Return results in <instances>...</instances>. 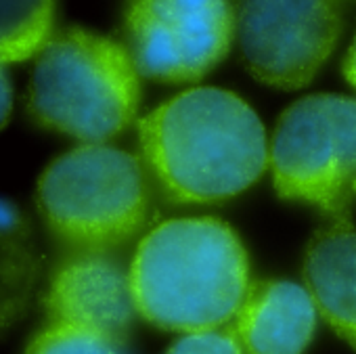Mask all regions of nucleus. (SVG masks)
<instances>
[{"instance_id":"1","label":"nucleus","mask_w":356,"mask_h":354,"mask_svg":"<svg viewBox=\"0 0 356 354\" xmlns=\"http://www.w3.org/2000/svg\"><path fill=\"white\" fill-rule=\"evenodd\" d=\"M147 168L178 204H212L252 187L268 166L256 111L222 88L176 95L138 122Z\"/></svg>"},{"instance_id":"2","label":"nucleus","mask_w":356,"mask_h":354,"mask_svg":"<svg viewBox=\"0 0 356 354\" xmlns=\"http://www.w3.org/2000/svg\"><path fill=\"white\" fill-rule=\"evenodd\" d=\"M138 314L168 331H206L233 321L248 289V254L218 218H174L138 243L130 264Z\"/></svg>"},{"instance_id":"3","label":"nucleus","mask_w":356,"mask_h":354,"mask_svg":"<svg viewBox=\"0 0 356 354\" xmlns=\"http://www.w3.org/2000/svg\"><path fill=\"white\" fill-rule=\"evenodd\" d=\"M138 76L124 45L86 30H65L36 55L28 111L47 130L82 143H107L136 115Z\"/></svg>"},{"instance_id":"4","label":"nucleus","mask_w":356,"mask_h":354,"mask_svg":"<svg viewBox=\"0 0 356 354\" xmlns=\"http://www.w3.org/2000/svg\"><path fill=\"white\" fill-rule=\"evenodd\" d=\"M36 204L51 233L70 248L111 252L147 220V172L128 151L84 143L49 163Z\"/></svg>"},{"instance_id":"5","label":"nucleus","mask_w":356,"mask_h":354,"mask_svg":"<svg viewBox=\"0 0 356 354\" xmlns=\"http://www.w3.org/2000/svg\"><path fill=\"white\" fill-rule=\"evenodd\" d=\"M268 161L283 200L348 220L356 181V99L312 95L296 101L275 126Z\"/></svg>"},{"instance_id":"6","label":"nucleus","mask_w":356,"mask_h":354,"mask_svg":"<svg viewBox=\"0 0 356 354\" xmlns=\"http://www.w3.org/2000/svg\"><path fill=\"white\" fill-rule=\"evenodd\" d=\"M233 34L229 0H130L122 28L136 72L168 84L204 78L225 59Z\"/></svg>"},{"instance_id":"7","label":"nucleus","mask_w":356,"mask_h":354,"mask_svg":"<svg viewBox=\"0 0 356 354\" xmlns=\"http://www.w3.org/2000/svg\"><path fill=\"white\" fill-rule=\"evenodd\" d=\"M235 34L258 82L296 90L331 57L341 34V0H237Z\"/></svg>"},{"instance_id":"8","label":"nucleus","mask_w":356,"mask_h":354,"mask_svg":"<svg viewBox=\"0 0 356 354\" xmlns=\"http://www.w3.org/2000/svg\"><path fill=\"white\" fill-rule=\"evenodd\" d=\"M42 304L47 325L82 329L122 346L138 312L130 271L99 250H76L65 258L53 271Z\"/></svg>"},{"instance_id":"9","label":"nucleus","mask_w":356,"mask_h":354,"mask_svg":"<svg viewBox=\"0 0 356 354\" xmlns=\"http://www.w3.org/2000/svg\"><path fill=\"white\" fill-rule=\"evenodd\" d=\"M233 331L243 354H302L316 327V304L306 287L287 281L250 285Z\"/></svg>"},{"instance_id":"10","label":"nucleus","mask_w":356,"mask_h":354,"mask_svg":"<svg viewBox=\"0 0 356 354\" xmlns=\"http://www.w3.org/2000/svg\"><path fill=\"white\" fill-rule=\"evenodd\" d=\"M306 289L323 319L356 350V229L333 220L308 243Z\"/></svg>"},{"instance_id":"11","label":"nucleus","mask_w":356,"mask_h":354,"mask_svg":"<svg viewBox=\"0 0 356 354\" xmlns=\"http://www.w3.org/2000/svg\"><path fill=\"white\" fill-rule=\"evenodd\" d=\"M40 271L42 262L34 231H0V337H5L30 312Z\"/></svg>"},{"instance_id":"12","label":"nucleus","mask_w":356,"mask_h":354,"mask_svg":"<svg viewBox=\"0 0 356 354\" xmlns=\"http://www.w3.org/2000/svg\"><path fill=\"white\" fill-rule=\"evenodd\" d=\"M55 0H0V63H15L40 53L49 42Z\"/></svg>"},{"instance_id":"13","label":"nucleus","mask_w":356,"mask_h":354,"mask_svg":"<svg viewBox=\"0 0 356 354\" xmlns=\"http://www.w3.org/2000/svg\"><path fill=\"white\" fill-rule=\"evenodd\" d=\"M24 354H124V350L122 344L82 329L47 325Z\"/></svg>"},{"instance_id":"14","label":"nucleus","mask_w":356,"mask_h":354,"mask_svg":"<svg viewBox=\"0 0 356 354\" xmlns=\"http://www.w3.org/2000/svg\"><path fill=\"white\" fill-rule=\"evenodd\" d=\"M168 354H243L241 344L233 329H206L191 331L178 339Z\"/></svg>"},{"instance_id":"15","label":"nucleus","mask_w":356,"mask_h":354,"mask_svg":"<svg viewBox=\"0 0 356 354\" xmlns=\"http://www.w3.org/2000/svg\"><path fill=\"white\" fill-rule=\"evenodd\" d=\"M13 109V88H11V80L5 72V65L0 63V130L5 128V124L9 122Z\"/></svg>"},{"instance_id":"16","label":"nucleus","mask_w":356,"mask_h":354,"mask_svg":"<svg viewBox=\"0 0 356 354\" xmlns=\"http://www.w3.org/2000/svg\"><path fill=\"white\" fill-rule=\"evenodd\" d=\"M343 76H346V80L356 88V38H354V42H352V47H350V51H348V55H346V61H343Z\"/></svg>"},{"instance_id":"17","label":"nucleus","mask_w":356,"mask_h":354,"mask_svg":"<svg viewBox=\"0 0 356 354\" xmlns=\"http://www.w3.org/2000/svg\"><path fill=\"white\" fill-rule=\"evenodd\" d=\"M352 193L356 195V181H354V187H352Z\"/></svg>"}]
</instances>
